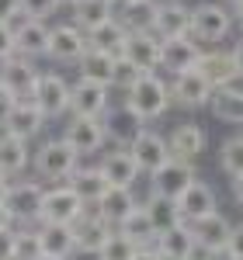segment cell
I'll return each instance as SVG.
<instances>
[{
  "instance_id": "51",
  "label": "cell",
  "mask_w": 243,
  "mask_h": 260,
  "mask_svg": "<svg viewBox=\"0 0 243 260\" xmlns=\"http://www.w3.org/2000/svg\"><path fill=\"white\" fill-rule=\"evenodd\" d=\"M229 56H233V62H236V70L243 73V35H240V42H236V45L229 49Z\"/></svg>"
},
{
  "instance_id": "18",
  "label": "cell",
  "mask_w": 243,
  "mask_h": 260,
  "mask_svg": "<svg viewBox=\"0 0 243 260\" xmlns=\"http://www.w3.org/2000/svg\"><path fill=\"white\" fill-rule=\"evenodd\" d=\"M177 205H181L184 222H198V219H205V215H212V212H219V194H216L212 184L195 180L181 198H177Z\"/></svg>"
},
{
  "instance_id": "14",
  "label": "cell",
  "mask_w": 243,
  "mask_h": 260,
  "mask_svg": "<svg viewBox=\"0 0 243 260\" xmlns=\"http://www.w3.org/2000/svg\"><path fill=\"white\" fill-rule=\"evenodd\" d=\"M160 45H163V39L157 31H129V42H125L122 59L139 66L142 73H157V70H160Z\"/></svg>"
},
{
  "instance_id": "17",
  "label": "cell",
  "mask_w": 243,
  "mask_h": 260,
  "mask_svg": "<svg viewBox=\"0 0 243 260\" xmlns=\"http://www.w3.org/2000/svg\"><path fill=\"white\" fill-rule=\"evenodd\" d=\"M45 125H49V115L35 104V98H24V101L14 104V111H11V118H7L4 128L32 142L35 136H42V128H45Z\"/></svg>"
},
{
  "instance_id": "6",
  "label": "cell",
  "mask_w": 243,
  "mask_h": 260,
  "mask_svg": "<svg viewBox=\"0 0 243 260\" xmlns=\"http://www.w3.org/2000/svg\"><path fill=\"white\" fill-rule=\"evenodd\" d=\"M129 153L136 156L142 174H153V170H160L163 163L174 156V149H170V142L167 136H160L153 125H142L139 132H136V139L129 142Z\"/></svg>"
},
{
  "instance_id": "22",
  "label": "cell",
  "mask_w": 243,
  "mask_h": 260,
  "mask_svg": "<svg viewBox=\"0 0 243 260\" xmlns=\"http://www.w3.org/2000/svg\"><path fill=\"white\" fill-rule=\"evenodd\" d=\"M153 31H157L160 39H181V35H191V7H184L181 0H163L160 11H157Z\"/></svg>"
},
{
  "instance_id": "20",
  "label": "cell",
  "mask_w": 243,
  "mask_h": 260,
  "mask_svg": "<svg viewBox=\"0 0 243 260\" xmlns=\"http://www.w3.org/2000/svg\"><path fill=\"white\" fill-rule=\"evenodd\" d=\"M101 170H104V177L111 180V184H118V187H136V180L142 177L139 163H136V156L129 153V146L108 149V153L101 156Z\"/></svg>"
},
{
  "instance_id": "50",
  "label": "cell",
  "mask_w": 243,
  "mask_h": 260,
  "mask_svg": "<svg viewBox=\"0 0 243 260\" xmlns=\"http://www.w3.org/2000/svg\"><path fill=\"white\" fill-rule=\"evenodd\" d=\"M212 257V250L205 246V243H198L195 240V246H191V253H188V260H208Z\"/></svg>"
},
{
  "instance_id": "33",
  "label": "cell",
  "mask_w": 243,
  "mask_h": 260,
  "mask_svg": "<svg viewBox=\"0 0 243 260\" xmlns=\"http://www.w3.org/2000/svg\"><path fill=\"white\" fill-rule=\"evenodd\" d=\"M208 111L216 115V121H226V125L243 128V94H236V90L216 87V94L208 101Z\"/></svg>"
},
{
  "instance_id": "3",
  "label": "cell",
  "mask_w": 243,
  "mask_h": 260,
  "mask_svg": "<svg viewBox=\"0 0 243 260\" xmlns=\"http://www.w3.org/2000/svg\"><path fill=\"white\" fill-rule=\"evenodd\" d=\"M233 31V11L216 0H202L198 7H191V39L202 45H216Z\"/></svg>"
},
{
  "instance_id": "5",
  "label": "cell",
  "mask_w": 243,
  "mask_h": 260,
  "mask_svg": "<svg viewBox=\"0 0 243 260\" xmlns=\"http://www.w3.org/2000/svg\"><path fill=\"white\" fill-rule=\"evenodd\" d=\"M87 212L83 198L70 187V184H52L45 187V201H42V219L39 222H63V225H73Z\"/></svg>"
},
{
  "instance_id": "49",
  "label": "cell",
  "mask_w": 243,
  "mask_h": 260,
  "mask_svg": "<svg viewBox=\"0 0 243 260\" xmlns=\"http://www.w3.org/2000/svg\"><path fill=\"white\" fill-rule=\"evenodd\" d=\"M11 225H14V212L7 201H0V229H11Z\"/></svg>"
},
{
  "instance_id": "29",
  "label": "cell",
  "mask_w": 243,
  "mask_h": 260,
  "mask_svg": "<svg viewBox=\"0 0 243 260\" xmlns=\"http://www.w3.org/2000/svg\"><path fill=\"white\" fill-rule=\"evenodd\" d=\"M191 229H195V240L205 243L208 250L229 246V236H233V222L226 219L223 212H212V215H205V219L191 222Z\"/></svg>"
},
{
  "instance_id": "31",
  "label": "cell",
  "mask_w": 243,
  "mask_h": 260,
  "mask_svg": "<svg viewBox=\"0 0 243 260\" xmlns=\"http://www.w3.org/2000/svg\"><path fill=\"white\" fill-rule=\"evenodd\" d=\"M104 128H108V139L115 142V146H129V142L136 139V132L142 128V121L125 108V101H122L118 108H108V115H104Z\"/></svg>"
},
{
  "instance_id": "39",
  "label": "cell",
  "mask_w": 243,
  "mask_h": 260,
  "mask_svg": "<svg viewBox=\"0 0 243 260\" xmlns=\"http://www.w3.org/2000/svg\"><path fill=\"white\" fill-rule=\"evenodd\" d=\"M136 250H139V246L129 240L122 229H111V236L104 240V246H101L98 257H101V260H132V257H136Z\"/></svg>"
},
{
  "instance_id": "11",
  "label": "cell",
  "mask_w": 243,
  "mask_h": 260,
  "mask_svg": "<svg viewBox=\"0 0 243 260\" xmlns=\"http://www.w3.org/2000/svg\"><path fill=\"white\" fill-rule=\"evenodd\" d=\"M202 56H205L202 42L191 39V35L163 39V45H160V70H167L170 77H177V73H188V70H198Z\"/></svg>"
},
{
  "instance_id": "55",
  "label": "cell",
  "mask_w": 243,
  "mask_h": 260,
  "mask_svg": "<svg viewBox=\"0 0 243 260\" xmlns=\"http://www.w3.org/2000/svg\"><path fill=\"white\" fill-rule=\"evenodd\" d=\"M229 11H233V18L243 24V0H233V4H229Z\"/></svg>"
},
{
  "instance_id": "53",
  "label": "cell",
  "mask_w": 243,
  "mask_h": 260,
  "mask_svg": "<svg viewBox=\"0 0 243 260\" xmlns=\"http://www.w3.org/2000/svg\"><path fill=\"white\" fill-rule=\"evenodd\" d=\"M11 184H14V177H11V174H4V170H0V201L7 198V191H11Z\"/></svg>"
},
{
  "instance_id": "37",
  "label": "cell",
  "mask_w": 243,
  "mask_h": 260,
  "mask_svg": "<svg viewBox=\"0 0 243 260\" xmlns=\"http://www.w3.org/2000/svg\"><path fill=\"white\" fill-rule=\"evenodd\" d=\"M142 205H146L149 219H153V225H157V233H163V229H174L177 222H184L181 205H177L174 198H163V194H149V198L142 201Z\"/></svg>"
},
{
  "instance_id": "45",
  "label": "cell",
  "mask_w": 243,
  "mask_h": 260,
  "mask_svg": "<svg viewBox=\"0 0 243 260\" xmlns=\"http://www.w3.org/2000/svg\"><path fill=\"white\" fill-rule=\"evenodd\" d=\"M14 104H18V98H14V94H11V90H7V87L0 83V128L7 125L11 111H14Z\"/></svg>"
},
{
  "instance_id": "35",
  "label": "cell",
  "mask_w": 243,
  "mask_h": 260,
  "mask_svg": "<svg viewBox=\"0 0 243 260\" xmlns=\"http://www.w3.org/2000/svg\"><path fill=\"white\" fill-rule=\"evenodd\" d=\"M198 70L208 77L212 87H226V83L236 77V62H233V56H229V52H219V49H205Z\"/></svg>"
},
{
  "instance_id": "54",
  "label": "cell",
  "mask_w": 243,
  "mask_h": 260,
  "mask_svg": "<svg viewBox=\"0 0 243 260\" xmlns=\"http://www.w3.org/2000/svg\"><path fill=\"white\" fill-rule=\"evenodd\" d=\"M208 260H236V253L229 250V246H223V250H212V257Z\"/></svg>"
},
{
  "instance_id": "10",
  "label": "cell",
  "mask_w": 243,
  "mask_h": 260,
  "mask_svg": "<svg viewBox=\"0 0 243 260\" xmlns=\"http://www.w3.org/2000/svg\"><path fill=\"white\" fill-rule=\"evenodd\" d=\"M63 139L70 142L80 156H94L101 153L104 142H108V128L104 118H83V115H70L66 128H63Z\"/></svg>"
},
{
  "instance_id": "26",
  "label": "cell",
  "mask_w": 243,
  "mask_h": 260,
  "mask_svg": "<svg viewBox=\"0 0 243 260\" xmlns=\"http://www.w3.org/2000/svg\"><path fill=\"white\" fill-rule=\"evenodd\" d=\"M39 236H42V250H45V257L70 260L73 253H77V233H73V225H63V222H42Z\"/></svg>"
},
{
  "instance_id": "36",
  "label": "cell",
  "mask_w": 243,
  "mask_h": 260,
  "mask_svg": "<svg viewBox=\"0 0 243 260\" xmlns=\"http://www.w3.org/2000/svg\"><path fill=\"white\" fill-rule=\"evenodd\" d=\"M70 18H73V24H80L83 31H94L98 24L115 18V7L104 4V0H77V4H70Z\"/></svg>"
},
{
  "instance_id": "56",
  "label": "cell",
  "mask_w": 243,
  "mask_h": 260,
  "mask_svg": "<svg viewBox=\"0 0 243 260\" xmlns=\"http://www.w3.org/2000/svg\"><path fill=\"white\" fill-rule=\"evenodd\" d=\"M104 4H111V7H118V4H122V0H104Z\"/></svg>"
},
{
  "instance_id": "46",
  "label": "cell",
  "mask_w": 243,
  "mask_h": 260,
  "mask_svg": "<svg viewBox=\"0 0 243 260\" xmlns=\"http://www.w3.org/2000/svg\"><path fill=\"white\" fill-rule=\"evenodd\" d=\"M0 260H14V233L0 229Z\"/></svg>"
},
{
  "instance_id": "48",
  "label": "cell",
  "mask_w": 243,
  "mask_h": 260,
  "mask_svg": "<svg viewBox=\"0 0 243 260\" xmlns=\"http://www.w3.org/2000/svg\"><path fill=\"white\" fill-rule=\"evenodd\" d=\"M132 260H167L160 253V250H157V246H139V250H136V257Z\"/></svg>"
},
{
  "instance_id": "34",
  "label": "cell",
  "mask_w": 243,
  "mask_h": 260,
  "mask_svg": "<svg viewBox=\"0 0 243 260\" xmlns=\"http://www.w3.org/2000/svg\"><path fill=\"white\" fill-rule=\"evenodd\" d=\"M118 229H122V233H125V236H129L132 243H136V246H153V243H157V236H160L142 201L136 205V208H132V215H129V219L122 222Z\"/></svg>"
},
{
  "instance_id": "28",
  "label": "cell",
  "mask_w": 243,
  "mask_h": 260,
  "mask_svg": "<svg viewBox=\"0 0 243 260\" xmlns=\"http://www.w3.org/2000/svg\"><path fill=\"white\" fill-rule=\"evenodd\" d=\"M77 73L83 80H98L104 87H115V73H118V56L101 52V49H87L83 59L77 62Z\"/></svg>"
},
{
  "instance_id": "30",
  "label": "cell",
  "mask_w": 243,
  "mask_h": 260,
  "mask_svg": "<svg viewBox=\"0 0 243 260\" xmlns=\"http://www.w3.org/2000/svg\"><path fill=\"white\" fill-rule=\"evenodd\" d=\"M153 246H157L167 260H188L191 246H195V229H191V222H177L174 229H163Z\"/></svg>"
},
{
  "instance_id": "27",
  "label": "cell",
  "mask_w": 243,
  "mask_h": 260,
  "mask_svg": "<svg viewBox=\"0 0 243 260\" xmlns=\"http://www.w3.org/2000/svg\"><path fill=\"white\" fill-rule=\"evenodd\" d=\"M66 184H70V187H73V191L83 198V205H87V208H94V205L101 201V194L111 187V180L104 177L101 163H98V167H77V170H73V177L66 180Z\"/></svg>"
},
{
  "instance_id": "40",
  "label": "cell",
  "mask_w": 243,
  "mask_h": 260,
  "mask_svg": "<svg viewBox=\"0 0 243 260\" xmlns=\"http://www.w3.org/2000/svg\"><path fill=\"white\" fill-rule=\"evenodd\" d=\"M45 250H42V236L39 229H18L14 233V260H42Z\"/></svg>"
},
{
  "instance_id": "59",
  "label": "cell",
  "mask_w": 243,
  "mask_h": 260,
  "mask_svg": "<svg viewBox=\"0 0 243 260\" xmlns=\"http://www.w3.org/2000/svg\"><path fill=\"white\" fill-rule=\"evenodd\" d=\"M94 260H101V257H94Z\"/></svg>"
},
{
  "instance_id": "8",
  "label": "cell",
  "mask_w": 243,
  "mask_h": 260,
  "mask_svg": "<svg viewBox=\"0 0 243 260\" xmlns=\"http://www.w3.org/2000/svg\"><path fill=\"white\" fill-rule=\"evenodd\" d=\"M111 108V87L98 80H77L70 83V115H83V118H104Z\"/></svg>"
},
{
  "instance_id": "42",
  "label": "cell",
  "mask_w": 243,
  "mask_h": 260,
  "mask_svg": "<svg viewBox=\"0 0 243 260\" xmlns=\"http://www.w3.org/2000/svg\"><path fill=\"white\" fill-rule=\"evenodd\" d=\"M18 56V35H14V24L0 21V62Z\"/></svg>"
},
{
  "instance_id": "57",
  "label": "cell",
  "mask_w": 243,
  "mask_h": 260,
  "mask_svg": "<svg viewBox=\"0 0 243 260\" xmlns=\"http://www.w3.org/2000/svg\"><path fill=\"white\" fill-rule=\"evenodd\" d=\"M70 4H77V0H63V7H70Z\"/></svg>"
},
{
  "instance_id": "60",
  "label": "cell",
  "mask_w": 243,
  "mask_h": 260,
  "mask_svg": "<svg viewBox=\"0 0 243 260\" xmlns=\"http://www.w3.org/2000/svg\"><path fill=\"white\" fill-rule=\"evenodd\" d=\"M229 4H233V0H229Z\"/></svg>"
},
{
  "instance_id": "15",
  "label": "cell",
  "mask_w": 243,
  "mask_h": 260,
  "mask_svg": "<svg viewBox=\"0 0 243 260\" xmlns=\"http://www.w3.org/2000/svg\"><path fill=\"white\" fill-rule=\"evenodd\" d=\"M35 104L49 118L70 115V83H66V77L63 73H42L39 90H35Z\"/></svg>"
},
{
  "instance_id": "12",
  "label": "cell",
  "mask_w": 243,
  "mask_h": 260,
  "mask_svg": "<svg viewBox=\"0 0 243 260\" xmlns=\"http://www.w3.org/2000/svg\"><path fill=\"white\" fill-rule=\"evenodd\" d=\"M39 66L28 59V56H11V59L0 62V83L14 94L18 101L24 98H35V90H39Z\"/></svg>"
},
{
  "instance_id": "61",
  "label": "cell",
  "mask_w": 243,
  "mask_h": 260,
  "mask_svg": "<svg viewBox=\"0 0 243 260\" xmlns=\"http://www.w3.org/2000/svg\"><path fill=\"white\" fill-rule=\"evenodd\" d=\"M240 28H243V24H240Z\"/></svg>"
},
{
  "instance_id": "13",
  "label": "cell",
  "mask_w": 243,
  "mask_h": 260,
  "mask_svg": "<svg viewBox=\"0 0 243 260\" xmlns=\"http://www.w3.org/2000/svg\"><path fill=\"white\" fill-rule=\"evenodd\" d=\"M4 201L11 205L14 222H39L42 219V201H45V187H42V180H14Z\"/></svg>"
},
{
  "instance_id": "32",
  "label": "cell",
  "mask_w": 243,
  "mask_h": 260,
  "mask_svg": "<svg viewBox=\"0 0 243 260\" xmlns=\"http://www.w3.org/2000/svg\"><path fill=\"white\" fill-rule=\"evenodd\" d=\"M90 39V49H101V52H111V56H122L125 52V42H129V31L118 18H108L104 24H98L94 31H87Z\"/></svg>"
},
{
  "instance_id": "23",
  "label": "cell",
  "mask_w": 243,
  "mask_h": 260,
  "mask_svg": "<svg viewBox=\"0 0 243 260\" xmlns=\"http://www.w3.org/2000/svg\"><path fill=\"white\" fill-rule=\"evenodd\" d=\"M49 24L39 18H21L14 24V35H18V56H28V59H35V56H45L49 52Z\"/></svg>"
},
{
  "instance_id": "4",
  "label": "cell",
  "mask_w": 243,
  "mask_h": 260,
  "mask_svg": "<svg viewBox=\"0 0 243 260\" xmlns=\"http://www.w3.org/2000/svg\"><path fill=\"white\" fill-rule=\"evenodd\" d=\"M198 180V170L191 160H181V156H170L160 170L149 174V194H163V198H181L184 191Z\"/></svg>"
},
{
  "instance_id": "43",
  "label": "cell",
  "mask_w": 243,
  "mask_h": 260,
  "mask_svg": "<svg viewBox=\"0 0 243 260\" xmlns=\"http://www.w3.org/2000/svg\"><path fill=\"white\" fill-rule=\"evenodd\" d=\"M139 77H142V70H139V66H132L129 59H122V56H118V73H115V87L129 90V87L139 80Z\"/></svg>"
},
{
  "instance_id": "44",
  "label": "cell",
  "mask_w": 243,
  "mask_h": 260,
  "mask_svg": "<svg viewBox=\"0 0 243 260\" xmlns=\"http://www.w3.org/2000/svg\"><path fill=\"white\" fill-rule=\"evenodd\" d=\"M24 18V11H21V0H0V21H7V24H18Z\"/></svg>"
},
{
  "instance_id": "21",
  "label": "cell",
  "mask_w": 243,
  "mask_h": 260,
  "mask_svg": "<svg viewBox=\"0 0 243 260\" xmlns=\"http://www.w3.org/2000/svg\"><path fill=\"white\" fill-rule=\"evenodd\" d=\"M32 146L28 139H21L14 132H7V128H0V170L4 174H11V177H21L28 167H32Z\"/></svg>"
},
{
  "instance_id": "38",
  "label": "cell",
  "mask_w": 243,
  "mask_h": 260,
  "mask_svg": "<svg viewBox=\"0 0 243 260\" xmlns=\"http://www.w3.org/2000/svg\"><path fill=\"white\" fill-rule=\"evenodd\" d=\"M219 167H223L226 177H240L243 174V132L229 136V139L219 146Z\"/></svg>"
},
{
  "instance_id": "58",
  "label": "cell",
  "mask_w": 243,
  "mask_h": 260,
  "mask_svg": "<svg viewBox=\"0 0 243 260\" xmlns=\"http://www.w3.org/2000/svg\"><path fill=\"white\" fill-rule=\"evenodd\" d=\"M42 260H59V257H42Z\"/></svg>"
},
{
  "instance_id": "52",
  "label": "cell",
  "mask_w": 243,
  "mask_h": 260,
  "mask_svg": "<svg viewBox=\"0 0 243 260\" xmlns=\"http://www.w3.org/2000/svg\"><path fill=\"white\" fill-rule=\"evenodd\" d=\"M229 187H233V198H236V205H243V174H240V177H229Z\"/></svg>"
},
{
  "instance_id": "41",
  "label": "cell",
  "mask_w": 243,
  "mask_h": 260,
  "mask_svg": "<svg viewBox=\"0 0 243 260\" xmlns=\"http://www.w3.org/2000/svg\"><path fill=\"white\" fill-rule=\"evenodd\" d=\"M63 0H21V11L24 18H39V21H49L52 14H59Z\"/></svg>"
},
{
  "instance_id": "2",
  "label": "cell",
  "mask_w": 243,
  "mask_h": 260,
  "mask_svg": "<svg viewBox=\"0 0 243 260\" xmlns=\"http://www.w3.org/2000/svg\"><path fill=\"white\" fill-rule=\"evenodd\" d=\"M32 167H35V174L39 180H49V184H66V180L73 177V170L80 167V153L70 146V142L63 139H45L35 149V156H32Z\"/></svg>"
},
{
  "instance_id": "16",
  "label": "cell",
  "mask_w": 243,
  "mask_h": 260,
  "mask_svg": "<svg viewBox=\"0 0 243 260\" xmlns=\"http://www.w3.org/2000/svg\"><path fill=\"white\" fill-rule=\"evenodd\" d=\"M111 229H115V225H108L94 208H87L80 219L73 222V233H77V253L98 257V253H101V246H104V240L111 236Z\"/></svg>"
},
{
  "instance_id": "19",
  "label": "cell",
  "mask_w": 243,
  "mask_h": 260,
  "mask_svg": "<svg viewBox=\"0 0 243 260\" xmlns=\"http://www.w3.org/2000/svg\"><path fill=\"white\" fill-rule=\"evenodd\" d=\"M136 205H139V198L132 194V187H118V184H111V187L101 194V201L94 205V212H98L108 225H115V229H118L122 222L132 215V208H136Z\"/></svg>"
},
{
  "instance_id": "25",
  "label": "cell",
  "mask_w": 243,
  "mask_h": 260,
  "mask_svg": "<svg viewBox=\"0 0 243 260\" xmlns=\"http://www.w3.org/2000/svg\"><path fill=\"white\" fill-rule=\"evenodd\" d=\"M160 0H122L115 7V18L125 24V31H153Z\"/></svg>"
},
{
  "instance_id": "24",
  "label": "cell",
  "mask_w": 243,
  "mask_h": 260,
  "mask_svg": "<svg viewBox=\"0 0 243 260\" xmlns=\"http://www.w3.org/2000/svg\"><path fill=\"white\" fill-rule=\"evenodd\" d=\"M167 142H170L174 156L195 163L205 153V128H202V125H195V121H177V125L170 128Z\"/></svg>"
},
{
  "instance_id": "1",
  "label": "cell",
  "mask_w": 243,
  "mask_h": 260,
  "mask_svg": "<svg viewBox=\"0 0 243 260\" xmlns=\"http://www.w3.org/2000/svg\"><path fill=\"white\" fill-rule=\"evenodd\" d=\"M170 104H174V98H170V80H163L160 73H142L139 80L125 90V108L142 125L163 118Z\"/></svg>"
},
{
  "instance_id": "47",
  "label": "cell",
  "mask_w": 243,
  "mask_h": 260,
  "mask_svg": "<svg viewBox=\"0 0 243 260\" xmlns=\"http://www.w3.org/2000/svg\"><path fill=\"white\" fill-rule=\"evenodd\" d=\"M229 250L236 253V260H243V222L233 225V236H229Z\"/></svg>"
},
{
  "instance_id": "9",
  "label": "cell",
  "mask_w": 243,
  "mask_h": 260,
  "mask_svg": "<svg viewBox=\"0 0 243 260\" xmlns=\"http://www.w3.org/2000/svg\"><path fill=\"white\" fill-rule=\"evenodd\" d=\"M87 49H90L87 31H83L80 24L66 21V24H56V28L49 31V52H45V56L52 62H73V66H77Z\"/></svg>"
},
{
  "instance_id": "7",
  "label": "cell",
  "mask_w": 243,
  "mask_h": 260,
  "mask_svg": "<svg viewBox=\"0 0 243 260\" xmlns=\"http://www.w3.org/2000/svg\"><path fill=\"white\" fill-rule=\"evenodd\" d=\"M216 94V87L208 83L202 70H188V73H177L170 77V98L177 108L184 111H198V108H208V101Z\"/></svg>"
}]
</instances>
